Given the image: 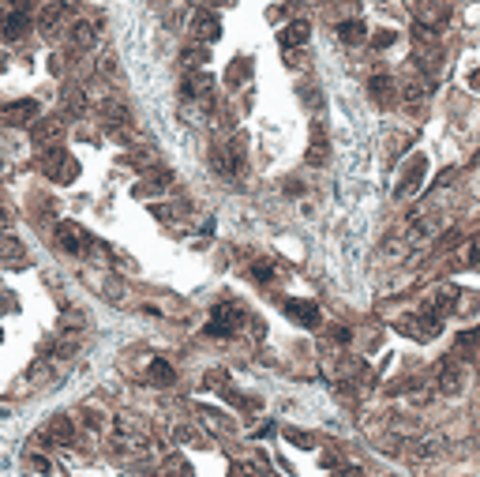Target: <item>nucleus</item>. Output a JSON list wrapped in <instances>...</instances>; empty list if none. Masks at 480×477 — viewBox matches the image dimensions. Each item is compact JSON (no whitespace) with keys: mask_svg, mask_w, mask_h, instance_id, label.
<instances>
[{"mask_svg":"<svg viewBox=\"0 0 480 477\" xmlns=\"http://www.w3.org/2000/svg\"><path fill=\"white\" fill-rule=\"evenodd\" d=\"M240 320H244V312H240L236 304H218L214 316H210V323H207V335L225 338V335H233V331H236Z\"/></svg>","mask_w":480,"mask_h":477,"instance_id":"f257e3e1","label":"nucleus"},{"mask_svg":"<svg viewBox=\"0 0 480 477\" xmlns=\"http://www.w3.org/2000/svg\"><path fill=\"white\" fill-rule=\"evenodd\" d=\"M439 391L443 395H462L465 391V361H458V357L443 361V368H439Z\"/></svg>","mask_w":480,"mask_h":477,"instance_id":"f03ea898","label":"nucleus"},{"mask_svg":"<svg viewBox=\"0 0 480 477\" xmlns=\"http://www.w3.org/2000/svg\"><path fill=\"white\" fill-rule=\"evenodd\" d=\"M60 233V248H68V252H75V256H83V252L94 245L90 241V233H83L79 226H72V222H64V226L57 230Z\"/></svg>","mask_w":480,"mask_h":477,"instance_id":"7ed1b4c3","label":"nucleus"},{"mask_svg":"<svg viewBox=\"0 0 480 477\" xmlns=\"http://www.w3.org/2000/svg\"><path fill=\"white\" fill-rule=\"evenodd\" d=\"M34 117H38V105L31 102V98H26V102H11V105H4V121L8 124H31L34 121Z\"/></svg>","mask_w":480,"mask_h":477,"instance_id":"20e7f679","label":"nucleus"},{"mask_svg":"<svg viewBox=\"0 0 480 477\" xmlns=\"http://www.w3.org/2000/svg\"><path fill=\"white\" fill-rule=\"evenodd\" d=\"M285 316H289V320H297V323H304V327H319V309L308 304V301H289Z\"/></svg>","mask_w":480,"mask_h":477,"instance_id":"39448f33","label":"nucleus"},{"mask_svg":"<svg viewBox=\"0 0 480 477\" xmlns=\"http://www.w3.org/2000/svg\"><path fill=\"white\" fill-rule=\"evenodd\" d=\"M420 177H424V158H413L409 169H405V181L398 184V195H409V192H413V184L420 188Z\"/></svg>","mask_w":480,"mask_h":477,"instance_id":"423d86ee","label":"nucleus"},{"mask_svg":"<svg viewBox=\"0 0 480 477\" xmlns=\"http://www.w3.org/2000/svg\"><path fill=\"white\" fill-rule=\"evenodd\" d=\"M49 436H53L57 444H64V447L75 444V429H72L68 417H57V421H53V425H49Z\"/></svg>","mask_w":480,"mask_h":477,"instance_id":"0eeeda50","label":"nucleus"},{"mask_svg":"<svg viewBox=\"0 0 480 477\" xmlns=\"http://www.w3.org/2000/svg\"><path fill=\"white\" fill-rule=\"evenodd\" d=\"M195 34L214 42V38H218V16H214V11H207V16H195Z\"/></svg>","mask_w":480,"mask_h":477,"instance_id":"6e6552de","label":"nucleus"},{"mask_svg":"<svg viewBox=\"0 0 480 477\" xmlns=\"http://www.w3.org/2000/svg\"><path fill=\"white\" fill-rule=\"evenodd\" d=\"M0 259L4 263H23V248L16 245V237H0Z\"/></svg>","mask_w":480,"mask_h":477,"instance_id":"1a4fd4ad","label":"nucleus"},{"mask_svg":"<svg viewBox=\"0 0 480 477\" xmlns=\"http://www.w3.org/2000/svg\"><path fill=\"white\" fill-rule=\"evenodd\" d=\"M146 376H151L154 383H173V368H169V361H162V357H154V361H151V368H146Z\"/></svg>","mask_w":480,"mask_h":477,"instance_id":"9d476101","label":"nucleus"},{"mask_svg":"<svg viewBox=\"0 0 480 477\" xmlns=\"http://www.w3.org/2000/svg\"><path fill=\"white\" fill-rule=\"evenodd\" d=\"M439 440H420V444H413V459H435L439 455Z\"/></svg>","mask_w":480,"mask_h":477,"instance_id":"9b49d317","label":"nucleus"},{"mask_svg":"<svg viewBox=\"0 0 480 477\" xmlns=\"http://www.w3.org/2000/svg\"><path fill=\"white\" fill-rule=\"evenodd\" d=\"M364 34L368 31H364V23H360V19L356 23H342V38H345V42H364Z\"/></svg>","mask_w":480,"mask_h":477,"instance_id":"f8f14e48","label":"nucleus"},{"mask_svg":"<svg viewBox=\"0 0 480 477\" xmlns=\"http://www.w3.org/2000/svg\"><path fill=\"white\" fill-rule=\"evenodd\" d=\"M72 38H75V45H90L94 42V31H90V23H75Z\"/></svg>","mask_w":480,"mask_h":477,"instance_id":"ddd939ff","label":"nucleus"},{"mask_svg":"<svg viewBox=\"0 0 480 477\" xmlns=\"http://www.w3.org/2000/svg\"><path fill=\"white\" fill-rule=\"evenodd\" d=\"M34 136H38V143H45V139H57V136H60V124H57V121H45L42 128L34 132Z\"/></svg>","mask_w":480,"mask_h":477,"instance_id":"4468645a","label":"nucleus"},{"mask_svg":"<svg viewBox=\"0 0 480 477\" xmlns=\"http://www.w3.org/2000/svg\"><path fill=\"white\" fill-rule=\"evenodd\" d=\"M293 31L285 34V42H304V38H308V23H289Z\"/></svg>","mask_w":480,"mask_h":477,"instance_id":"2eb2a0df","label":"nucleus"},{"mask_svg":"<svg viewBox=\"0 0 480 477\" xmlns=\"http://www.w3.org/2000/svg\"><path fill=\"white\" fill-rule=\"evenodd\" d=\"M256 278H266V282H271V278H274V263L271 259H256Z\"/></svg>","mask_w":480,"mask_h":477,"instance_id":"dca6fc26","label":"nucleus"},{"mask_svg":"<svg viewBox=\"0 0 480 477\" xmlns=\"http://www.w3.org/2000/svg\"><path fill=\"white\" fill-rule=\"evenodd\" d=\"M338 477H364L360 470H338Z\"/></svg>","mask_w":480,"mask_h":477,"instance_id":"f3484780","label":"nucleus"},{"mask_svg":"<svg viewBox=\"0 0 480 477\" xmlns=\"http://www.w3.org/2000/svg\"><path fill=\"white\" fill-rule=\"evenodd\" d=\"M469 83H473V87L480 90V72H473V75H469Z\"/></svg>","mask_w":480,"mask_h":477,"instance_id":"a211bd4d","label":"nucleus"},{"mask_svg":"<svg viewBox=\"0 0 480 477\" xmlns=\"http://www.w3.org/2000/svg\"><path fill=\"white\" fill-rule=\"evenodd\" d=\"M0 68H4V60H0Z\"/></svg>","mask_w":480,"mask_h":477,"instance_id":"6ab92c4d","label":"nucleus"}]
</instances>
